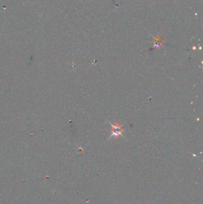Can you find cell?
Here are the masks:
<instances>
[{
	"label": "cell",
	"instance_id": "obj_1",
	"mask_svg": "<svg viewBox=\"0 0 203 204\" xmlns=\"http://www.w3.org/2000/svg\"><path fill=\"white\" fill-rule=\"evenodd\" d=\"M122 128L118 123L116 125H112V136L118 137L119 135H122Z\"/></svg>",
	"mask_w": 203,
	"mask_h": 204
}]
</instances>
